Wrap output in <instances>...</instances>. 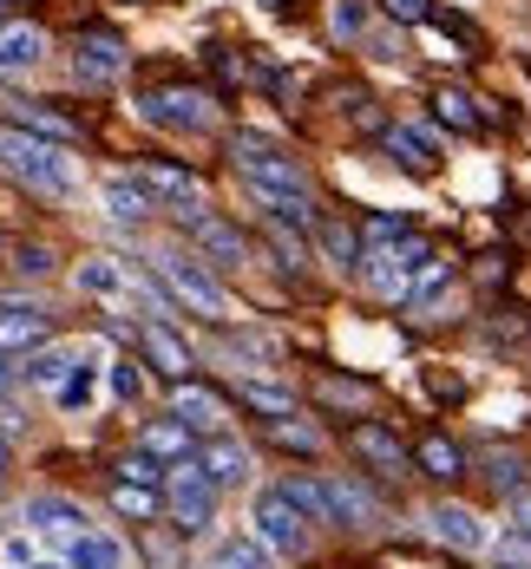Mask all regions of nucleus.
Here are the masks:
<instances>
[{"mask_svg": "<svg viewBox=\"0 0 531 569\" xmlns=\"http://www.w3.org/2000/svg\"><path fill=\"white\" fill-rule=\"evenodd\" d=\"M59 412H92V399H99V360L86 353V360H72V373L53 387Z\"/></svg>", "mask_w": 531, "mask_h": 569, "instance_id": "25", "label": "nucleus"}, {"mask_svg": "<svg viewBox=\"0 0 531 569\" xmlns=\"http://www.w3.org/2000/svg\"><path fill=\"white\" fill-rule=\"evenodd\" d=\"M0 7H13V0H0Z\"/></svg>", "mask_w": 531, "mask_h": 569, "instance_id": "49", "label": "nucleus"}, {"mask_svg": "<svg viewBox=\"0 0 531 569\" xmlns=\"http://www.w3.org/2000/svg\"><path fill=\"white\" fill-rule=\"evenodd\" d=\"M328 27H335V40H361V33H367V7H361V0H335Z\"/></svg>", "mask_w": 531, "mask_h": 569, "instance_id": "39", "label": "nucleus"}, {"mask_svg": "<svg viewBox=\"0 0 531 569\" xmlns=\"http://www.w3.org/2000/svg\"><path fill=\"white\" fill-rule=\"evenodd\" d=\"M138 177H145V190H151V197L171 210L177 223L204 210V183H197V171H177V164H145Z\"/></svg>", "mask_w": 531, "mask_h": 569, "instance_id": "13", "label": "nucleus"}, {"mask_svg": "<svg viewBox=\"0 0 531 569\" xmlns=\"http://www.w3.org/2000/svg\"><path fill=\"white\" fill-rule=\"evenodd\" d=\"M283 491L295 498V511L308 523H335V505H328V478H283Z\"/></svg>", "mask_w": 531, "mask_h": 569, "instance_id": "28", "label": "nucleus"}, {"mask_svg": "<svg viewBox=\"0 0 531 569\" xmlns=\"http://www.w3.org/2000/svg\"><path fill=\"white\" fill-rule=\"evenodd\" d=\"M184 229H190V242H197V256H204L210 269H243L249 242H243V229L236 223L210 217V210H197V217H184Z\"/></svg>", "mask_w": 531, "mask_h": 569, "instance_id": "10", "label": "nucleus"}, {"mask_svg": "<svg viewBox=\"0 0 531 569\" xmlns=\"http://www.w3.org/2000/svg\"><path fill=\"white\" fill-rule=\"evenodd\" d=\"M197 465L217 478V491H236V485H249V471H256L249 446H236L230 432H210V439L197 446Z\"/></svg>", "mask_w": 531, "mask_h": 569, "instance_id": "14", "label": "nucleus"}, {"mask_svg": "<svg viewBox=\"0 0 531 569\" xmlns=\"http://www.w3.org/2000/svg\"><path fill=\"white\" fill-rule=\"evenodd\" d=\"M151 276L171 288L190 315H204V321H230V288L217 282L210 262H197V256H184V249H158V256H151Z\"/></svg>", "mask_w": 531, "mask_h": 569, "instance_id": "3", "label": "nucleus"}, {"mask_svg": "<svg viewBox=\"0 0 531 569\" xmlns=\"http://www.w3.org/2000/svg\"><path fill=\"white\" fill-rule=\"evenodd\" d=\"M125 66H131V53H125V40H118L112 27H79L72 33V72L86 86H112Z\"/></svg>", "mask_w": 531, "mask_h": 569, "instance_id": "8", "label": "nucleus"}, {"mask_svg": "<svg viewBox=\"0 0 531 569\" xmlns=\"http://www.w3.org/2000/svg\"><path fill=\"white\" fill-rule=\"evenodd\" d=\"M171 412L177 419H190L204 439H210V432H230V399L217 393V387H204V380H177L171 387Z\"/></svg>", "mask_w": 531, "mask_h": 569, "instance_id": "12", "label": "nucleus"}, {"mask_svg": "<svg viewBox=\"0 0 531 569\" xmlns=\"http://www.w3.org/2000/svg\"><path fill=\"white\" fill-rule=\"evenodd\" d=\"M315 242L328 249L335 269H361V262H367V256H361V236H354L348 223H315Z\"/></svg>", "mask_w": 531, "mask_h": 569, "instance_id": "29", "label": "nucleus"}, {"mask_svg": "<svg viewBox=\"0 0 531 569\" xmlns=\"http://www.w3.org/2000/svg\"><path fill=\"white\" fill-rule=\"evenodd\" d=\"M47 315L33 308V301H0V353H33V347H47Z\"/></svg>", "mask_w": 531, "mask_h": 569, "instance_id": "15", "label": "nucleus"}, {"mask_svg": "<svg viewBox=\"0 0 531 569\" xmlns=\"http://www.w3.org/2000/svg\"><path fill=\"white\" fill-rule=\"evenodd\" d=\"M485 485H492L499 498H525V465H519V458H505V452H492V458H485Z\"/></svg>", "mask_w": 531, "mask_h": 569, "instance_id": "34", "label": "nucleus"}, {"mask_svg": "<svg viewBox=\"0 0 531 569\" xmlns=\"http://www.w3.org/2000/svg\"><path fill=\"white\" fill-rule=\"evenodd\" d=\"M138 353H145V367H151V373H165V380H190V367H197L190 341L177 335V328L165 321V315L138 321Z\"/></svg>", "mask_w": 531, "mask_h": 569, "instance_id": "9", "label": "nucleus"}, {"mask_svg": "<svg viewBox=\"0 0 531 569\" xmlns=\"http://www.w3.org/2000/svg\"><path fill=\"white\" fill-rule=\"evenodd\" d=\"M210 569H276V550L256 530H224L210 543Z\"/></svg>", "mask_w": 531, "mask_h": 569, "instance_id": "21", "label": "nucleus"}, {"mask_svg": "<svg viewBox=\"0 0 531 569\" xmlns=\"http://www.w3.org/2000/svg\"><path fill=\"white\" fill-rule=\"evenodd\" d=\"M217 478L197 465V458H184V465H171V478H165V505H171V517H177V530L184 537H204L210 523H217Z\"/></svg>", "mask_w": 531, "mask_h": 569, "instance_id": "4", "label": "nucleus"}, {"mask_svg": "<svg viewBox=\"0 0 531 569\" xmlns=\"http://www.w3.org/2000/svg\"><path fill=\"white\" fill-rule=\"evenodd\" d=\"M328 505H335V523H342V530H374V523H381V505H374L354 478H328Z\"/></svg>", "mask_w": 531, "mask_h": 569, "instance_id": "22", "label": "nucleus"}, {"mask_svg": "<svg viewBox=\"0 0 531 569\" xmlns=\"http://www.w3.org/2000/svg\"><path fill=\"white\" fill-rule=\"evenodd\" d=\"M118 478H131V485H165L171 471H165V458H151L145 446H131V452L118 458Z\"/></svg>", "mask_w": 531, "mask_h": 569, "instance_id": "35", "label": "nucleus"}, {"mask_svg": "<svg viewBox=\"0 0 531 569\" xmlns=\"http://www.w3.org/2000/svg\"><path fill=\"white\" fill-rule=\"evenodd\" d=\"M177 530V523H171ZM165 530V523H145V563L151 569H177V537Z\"/></svg>", "mask_w": 531, "mask_h": 569, "instance_id": "38", "label": "nucleus"}, {"mask_svg": "<svg viewBox=\"0 0 531 569\" xmlns=\"http://www.w3.org/2000/svg\"><path fill=\"white\" fill-rule=\"evenodd\" d=\"M401 236H413L401 217H367V223H361V242H367V249H394Z\"/></svg>", "mask_w": 531, "mask_h": 569, "instance_id": "40", "label": "nucleus"}, {"mask_svg": "<svg viewBox=\"0 0 531 569\" xmlns=\"http://www.w3.org/2000/svg\"><path fill=\"white\" fill-rule=\"evenodd\" d=\"M433 262V249L420 242V236H401L394 249H367V288L381 295V301H394V308H407L413 301V282H420V269Z\"/></svg>", "mask_w": 531, "mask_h": 569, "instance_id": "5", "label": "nucleus"}, {"mask_svg": "<svg viewBox=\"0 0 531 569\" xmlns=\"http://www.w3.org/2000/svg\"><path fill=\"white\" fill-rule=\"evenodd\" d=\"M7 380H13V373H7V353H0V393H7Z\"/></svg>", "mask_w": 531, "mask_h": 569, "instance_id": "46", "label": "nucleus"}, {"mask_svg": "<svg viewBox=\"0 0 531 569\" xmlns=\"http://www.w3.org/2000/svg\"><path fill=\"white\" fill-rule=\"evenodd\" d=\"M138 118L158 124V131H210L217 124V106L197 86H165V92H145L138 99Z\"/></svg>", "mask_w": 531, "mask_h": 569, "instance_id": "7", "label": "nucleus"}, {"mask_svg": "<svg viewBox=\"0 0 531 569\" xmlns=\"http://www.w3.org/2000/svg\"><path fill=\"white\" fill-rule=\"evenodd\" d=\"M138 367H145V360H118V367H112V387H118L125 399L145 393V373H138Z\"/></svg>", "mask_w": 531, "mask_h": 569, "instance_id": "43", "label": "nucleus"}, {"mask_svg": "<svg viewBox=\"0 0 531 569\" xmlns=\"http://www.w3.org/2000/svg\"><path fill=\"white\" fill-rule=\"evenodd\" d=\"M13 269H20V276H47V269H53V249H40V242H20V249H13Z\"/></svg>", "mask_w": 531, "mask_h": 569, "instance_id": "42", "label": "nucleus"}, {"mask_svg": "<svg viewBox=\"0 0 531 569\" xmlns=\"http://www.w3.org/2000/svg\"><path fill=\"white\" fill-rule=\"evenodd\" d=\"M13 118H20L27 131H40V138H59V144H72V124H66V118H53L47 106H13Z\"/></svg>", "mask_w": 531, "mask_h": 569, "instance_id": "37", "label": "nucleus"}, {"mask_svg": "<svg viewBox=\"0 0 531 569\" xmlns=\"http://www.w3.org/2000/svg\"><path fill=\"white\" fill-rule=\"evenodd\" d=\"M27 523L47 530V537H59V543L86 537V511H79L72 498H33V505H27Z\"/></svg>", "mask_w": 531, "mask_h": 569, "instance_id": "23", "label": "nucleus"}, {"mask_svg": "<svg viewBox=\"0 0 531 569\" xmlns=\"http://www.w3.org/2000/svg\"><path fill=\"white\" fill-rule=\"evenodd\" d=\"M348 452L361 458V465H374V471H407V446L381 426V419H361L348 432Z\"/></svg>", "mask_w": 531, "mask_h": 569, "instance_id": "19", "label": "nucleus"}, {"mask_svg": "<svg viewBox=\"0 0 531 569\" xmlns=\"http://www.w3.org/2000/svg\"><path fill=\"white\" fill-rule=\"evenodd\" d=\"M0 471H13V439L0 432Z\"/></svg>", "mask_w": 531, "mask_h": 569, "instance_id": "45", "label": "nucleus"}, {"mask_svg": "<svg viewBox=\"0 0 531 569\" xmlns=\"http://www.w3.org/2000/svg\"><path fill=\"white\" fill-rule=\"evenodd\" d=\"M413 465H420L426 478H440V485H453V478L466 471V452H460L453 439H440V432H433V439H420V446H413Z\"/></svg>", "mask_w": 531, "mask_h": 569, "instance_id": "26", "label": "nucleus"}, {"mask_svg": "<svg viewBox=\"0 0 531 569\" xmlns=\"http://www.w3.org/2000/svg\"><path fill=\"white\" fill-rule=\"evenodd\" d=\"M249 523H256V537H263L276 557H302V550H308V517L295 511V498L283 485H263V491H256Z\"/></svg>", "mask_w": 531, "mask_h": 569, "instance_id": "6", "label": "nucleus"}, {"mask_svg": "<svg viewBox=\"0 0 531 569\" xmlns=\"http://www.w3.org/2000/svg\"><path fill=\"white\" fill-rule=\"evenodd\" d=\"M112 511L125 523H158V511H171L158 498V485H131V478H112Z\"/></svg>", "mask_w": 531, "mask_h": 569, "instance_id": "24", "label": "nucleus"}, {"mask_svg": "<svg viewBox=\"0 0 531 569\" xmlns=\"http://www.w3.org/2000/svg\"><path fill=\"white\" fill-rule=\"evenodd\" d=\"M499 569H519V563H499Z\"/></svg>", "mask_w": 531, "mask_h": 569, "instance_id": "48", "label": "nucleus"}, {"mask_svg": "<svg viewBox=\"0 0 531 569\" xmlns=\"http://www.w3.org/2000/svg\"><path fill=\"white\" fill-rule=\"evenodd\" d=\"M426 530H433V543H446V550H460V557H479V550L492 543L485 517L466 511V505H426Z\"/></svg>", "mask_w": 531, "mask_h": 569, "instance_id": "11", "label": "nucleus"}, {"mask_svg": "<svg viewBox=\"0 0 531 569\" xmlns=\"http://www.w3.org/2000/svg\"><path fill=\"white\" fill-rule=\"evenodd\" d=\"M381 151H387L407 177H433L440 171V144H433L426 131H413V124H387V131H381Z\"/></svg>", "mask_w": 531, "mask_h": 569, "instance_id": "17", "label": "nucleus"}, {"mask_svg": "<svg viewBox=\"0 0 531 569\" xmlns=\"http://www.w3.org/2000/svg\"><path fill=\"white\" fill-rule=\"evenodd\" d=\"M269 439H276V446H289V452H322V432H315V426H302V419H269Z\"/></svg>", "mask_w": 531, "mask_h": 569, "instance_id": "36", "label": "nucleus"}, {"mask_svg": "<svg viewBox=\"0 0 531 569\" xmlns=\"http://www.w3.org/2000/svg\"><path fill=\"white\" fill-rule=\"evenodd\" d=\"M512 530L531 537V491H525V498H512Z\"/></svg>", "mask_w": 531, "mask_h": 569, "instance_id": "44", "label": "nucleus"}, {"mask_svg": "<svg viewBox=\"0 0 531 569\" xmlns=\"http://www.w3.org/2000/svg\"><path fill=\"white\" fill-rule=\"evenodd\" d=\"M72 360H79V353H66V347H33V353L20 360V380H33V387H59V380L72 373Z\"/></svg>", "mask_w": 531, "mask_h": 569, "instance_id": "27", "label": "nucleus"}, {"mask_svg": "<svg viewBox=\"0 0 531 569\" xmlns=\"http://www.w3.org/2000/svg\"><path fill=\"white\" fill-rule=\"evenodd\" d=\"M381 13L401 20V27H426L433 20V0H381Z\"/></svg>", "mask_w": 531, "mask_h": 569, "instance_id": "41", "label": "nucleus"}, {"mask_svg": "<svg viewBox=\"0 0 531 569\" xmlns=\"http://www.w3.org/2000/svg\"><path fill=\"white\" fill-rule=\"evenodd\" d=\"M236 399H243L249 412H263V419H295V393H283V387H263V380H243V387H236Z\"/></svg>", "mask_w": 531, "mask_h": 569, "instance_id": "30", "label": "nucleus"}, {"mask_svg": "<svg viewBox=\"0 0 531 569\" xmlns=\"http://www.w3.org/2000/svg\"><path fill=\"white\" fill-rule=\"evenodd\" d=\"M47 59V33L33 20H0V72H33Z\"/></svg>", "mask_w": 531, "mask_h": 569, "instance_id": "20", "label": "nucleus"}, {"mask_svg": "<svg viewBox=\"0 0 531 569\" xmlns=\"http://www.w3.org/2000/svg\"><path fill=\"white\" fill-rule=\"evenodd\" d=\"M138 446H145L151 458H165V465H184V458H197L204 432H197L190 419H177V412H171V419H151V426L138 432Z\"/></svg>", "mask_w": 531, "mask_h": 569, "instance_id": "18", "label": "nucleus"}, {"mask_svg": "<svg viewBox=\"0 0 531 569\" xmlns=\"http://www.w3.org/2000/svg\"><path fill=\"white\" fill-rule=\"evenodd\" d=\"M33 569H66V563H33Z\"/></svg>", "mask_w": 531, "mask_h": 569, "instance_id": "47", "label": "nucleus"}, {"mask_svg": "<svg viewBox=\"0 0 531 569\" xmlns=\"http://www.w3.org/2000/svg\"><path fill=\"white\" fill-rule=\"evenodd\" d=\"M0 171L27 183L33 197H72L79 190V151L40 138V131H0Z\"/></svg>", "mask_w": 531, "mask_h": 569, "instance_id": "1", "label": "nucleus"}, {"mask_svg": "<svg viewBox=\"0 0 531 569\" xmlns=\"http://www.w3.org/2000/svg\"><path fill=\"white\" fill-rule=\"evenodd\" d=\"M99 197H106V217H112V223H145V217L158 210V197L145 190V177H131V171L99 177Z\"/></svg>", "mask_w": 531, "mask_h": 569, "instance_id": "16", "label": "nucleus"}, {"mask_svg": "<svg viewBox=\"0 0 531 569\" xmlns=\"http://www.w3.org/2000/svg\"><path fill=\"white\" fill-rule=\"evenodd\" d=\"M230 164H236V177L249 183L256 203L308 197V171H302V158H289V151H283L276 138H263V131H236L230 138Z\"/></svg>", "mask_w": 531, "mask_h": 569, "instance_id": "2", "label": "nucleus"}, {"mask_svg": "<svg viewBox=\"0 0 531 569\" xmlns=\"http://www.w3.org/2000/svg\"><path fill=\"white\" fill-rule=\"evenodd\" d=\"M315 399H322V406H348V412H367V380H335V373H328V380H315Z\"/></svg>", "mask_w": 531, "mask_h": 569, "instance_id": "33", "label": "nucleus"}, {"mask_svg": "<svg viewBox=\"0 0 531 569\" xmlns=\"http://www.w3.org/2000/svg\"><path fill=\"white\" fill-rule=\"evenodd\" d=\"M472 106H479V99L460 92V86H440V92H433V112L446 118L453 131H479V112H472Z\"/></svg>", "mask_w": 531, "mask_h": 569, "instance_id": "32", "label": "nucleus"}, {"mask_svg": "<svg viewBox=\"0 0 531 569\" xmlns=\"http://www.w3.org/2000/svg\"><path fill=\"white\" fill-rule=\"evenodd\" d=\"M66 557H72V569H118V543L99 537V530H86V537L66 543Z\"/></svg>", "mask_w": 531, "mask_h": 569, "instance_id": "31", "label": "nucleus"}]
</instances>
